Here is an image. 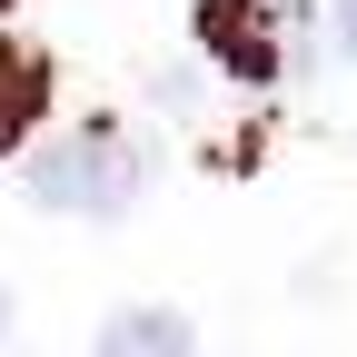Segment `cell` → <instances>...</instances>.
Returning a JSON list of instances; mask_svg holds the SVG:
<instances>
[{"label":"cell","instance_id":"3957f363","mask_svg":"<svg viewBox=\"0 0 357 357\" xmlns=\"http://www.w3.org/2000/svg\"><path fill=\"white\" fill-rule=\"evenodd\" d=\"M40 109H50V60L0 40V159L30 139V119H40Z\"/></svg>","mask_w":357,"mask_h":357},{"label":"cell","instance_id":"7a4b0ae2","mask_svg":"<svg viewBox=\"0 0 357 357\" xmlns=\"http://www.w3.org/2000/svg\"><path fill=\"white\" fill-rule=\"evenodd\" d=\"M288 40H298V0H199V50L238 79H278L288 70Z\"/></svg>","mask_w":357,"mask_h":357},{"label":"cell","instance_id":"5b68a950","mask_svg":"<svg viewBox=\"0 0 357 357\" xmlns=\"http://www.w3.org/2000/svg\"><path fill=\"white\" fill-rule=\"evenodd\" d=\"M328 40H337L347 60H357V0H328Z\"/></svg>","mask_w":357,"mask_h":357},{"label":"cell","instance_id":"277c9868","mask_svg":"<svg viewBox=\"0 0 357 357\" xmlns=\"http://www.w3.org/2000/svg\"><path fill=\"white\" fill-rule=\"evenodd\" d=\"M100 347H109V357H189L199 328H189V318H169V307H119V318L100 328Z\"/></svg>","mask_w":357,"mask_h":357},{"label":"cell","instance_id":"8992f818","mask_svg":"<svg viewBox=\"0 0 357 357\" xmlns=\"http://www.w3.org/2000/svg\"><path fill=\"white\" fill-rule=\"evenodd\" d=\"M0 328H10V298H0Z\"/></svg>","mask_w":357,"mask_h":357},{"label":"cell","instance_id":"6da1fadb","mask_svg":"<svg viewBox=\"0 0 357 357\" xmlns=\"http://www.w3.org/2000/svg\"><path fill=\"white\" fill-rule=\"evenodd\" d=\"M30 199L60 208V218H129L149 199V149L119 119H79L30 159Z\"/></svg>","mask_w":357,"mask_h":357},{"label":"cell","instance_id":"52a82bcc","mask_svg":"<svg viewBox=\"0 0 357 357\" xmlns=\"http://www.w3.org/2000/svg\"><path fill=\"white\" fill-rule=\"evenodd\" d=\"M0 20H10V0H0Z\"/></svg>","mask_w":357,"mask_h":357}]
</instances>
